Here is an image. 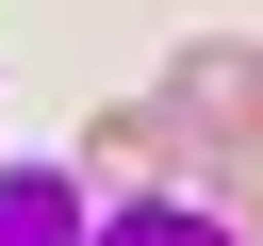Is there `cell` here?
Masks as SVG:
<instances>
[{"instance_id": "3957f363", "label": "cell", "mask_w": 263, "mask_h": 246, "mask_svg": "<svg viewBox=\"0 0 263 246\" xmlns=\"http://www.w3.org/2000/svg\"><path fill=\"white\" fill-rule=\"evenodd\" d=\"M82 246H230V230H214V213H181V197H132V213H99Z\"/></svg>"}, {"instance_id": "6da1fadb", "label": "cell", "mask_w": 263, "mask_h": 246, "mask_svg": "<svg viewBox=\"0 0 263 246\" xmlns=\"http://www.w3.org/2000/svg\"><path fill=\"white\" fill-rule=\"evenodd\" d=\"M181 131H197V164H263V115H247V33H197V49H181Z\"/></svg>"}, {"instance_id": "7a4b0ae2", "label": "cell", "mask_w": 263, "mask_h": 246, "mask_svg": "<svg viewBox=\"0 0 263 246\" xmlns=\"http://www.w3.org/2000/svg\"><path fill=\"white\" fill-rule=\"evenodd\" d=\"M0 246H82V197H66L49 164H16V180H0Z\"/></svg>"}]
</instances>
